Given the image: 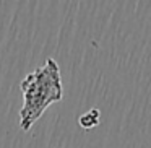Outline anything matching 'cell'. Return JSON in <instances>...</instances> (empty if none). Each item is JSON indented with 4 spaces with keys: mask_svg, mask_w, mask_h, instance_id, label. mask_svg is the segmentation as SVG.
<instances>
[{
    "mask_svg": "<svg viewBox=\"0 0 151 148\" xmlns=\"http://www.w3.org/2000/svg\"><path fill=\"white\" fill-rule=\"evenodd\" d=\"M23 106L20 109V125L24 132L31 130L47 108L63 98L62 77L59 64L47 59L46 64L28 73L21 82Z\"/></svg>",
    "mask_w": 151,
    "mask_h": 148,
    "instance_id": "cell-1",
    "label": "cell"
},
{
    "mask_svg": "<svg viewBox=\"0 0 151 148\" xmlns=\"http://www.w3.org/2000/svg\"><path fill=\"white\" fill-rule=\"evenodd\" d=\"M99 121H101V112L96 108L89 109L88 112H85V114H81L78 117V124L81 125L83 129H86V130L94 129L96 125H99Z\"/></svg>",
    "mask_w": 151,
    "mask_h": 148,
    "instance_id": "cell-2",
    "label": "cell"
}]
</instances>
